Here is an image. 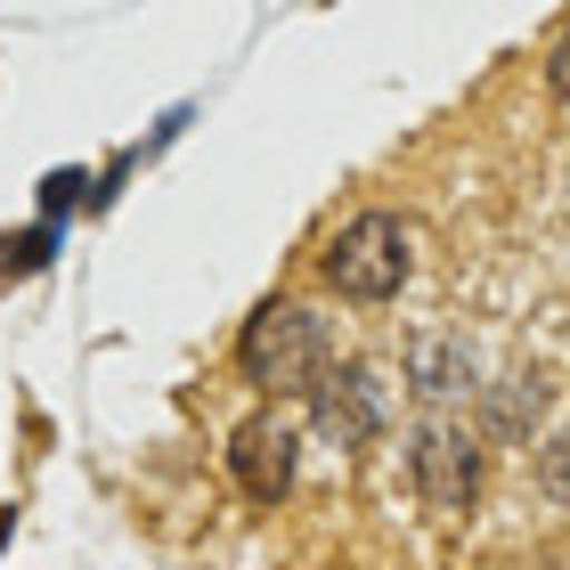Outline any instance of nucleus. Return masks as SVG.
Wrapping results in <instances>:
<instances>
[{"mask_svg": "<svg viewBox=\"0 0 570 570\" xmlns=\"http://www.w3.org/2000/svg\"><path fill=\"white\" fill-rule=\"evenodd\" d=\"M538 481H547L554 505H570V432H554L547 449H538Z\"/></svg>", "mask_w": 570, "mask_h": 570, "instance_id": "1a4fd4ad", "label": "nucleus"}, {"mask_svg": "<svg viewBox=\"0 0 570 570\" xmlns=\"http://www.w3.org/2000/svg\"><path fill=\"white\" fill-rule=\"evenodd\" d=\"M9 530H17V505H0V547H9Z\"/></svg>", "mask_w": 570, "mask_h": 570, "instance_id": "f8f14e48", "label": "nucleus"}, {"mask_svg": "<svg viewBox=\"0 0 570 570\" xmlns=\"http://www.w3.org/2000/svg\"><path fill=\"white\" fill-rule=\"evenodd\" d=\"M49 253H58V220H41V228H24V237H0V285H17V277H33Z\"/></svg>", "mask_w": 570, "mask_h": 570, "instance_id": "6e6552de", "label": "nucleus"}, {"mask_svg": "<svg viewBox=\"0 0 570 570\" xmlns=\"http://www.w3.org/2000/svg\"><path fill=\"white\" fill-rule=\"evenodd\" d=\"M302 400H309V424H318L334 449H367L383 432V416H392V407H383V383L367 367H334V358H326V375L309 383Z\"/></svg>", "mask_w": 570, "mask_h": 570, "instance_id": "20e7f679", "label": "nucleus"}, {"mask_svg": "<svg viewBox=\"0 0 570 570\" xmlns=\"http://www.w3.org/2000/svg\"><path fill=\"white\" fill-rule=\"evenodd\" d=\"M407 383L424 400H456V392H473V358H464V343L424 334V343H407Z\"/></svg>", "mask_w": 570, "mask_h": 570, "instance_id": "423d86ee", "label": "nucleus"}, {"mask_svg": "<svg viewBox=\"0 0 570 570\" xmlns=\"http://www.w3.org/2000/svg\"><path fill=\"white\" fill-rule=\"evenodd\" d=\"M547 90H554V107H570V33L554 41V58H547Z\"/></svg>", "mask_w": 570, "mask_h": 570, "instance_id": "9b49d317", "label": "nucleus"}, {"mask_svg": "<svg viewBox=\"0 0 570 570\" xmlns=\"http://www.w3.org/2000/svg\"><path fill=\"white\" fill-rule=\"evenodd\" d=\"M294 464H302V432L285 416H253L228 440V473H237V489L253 505H277L285 489H294Z\"/></svg>", "mask_w": 570, "mask_h": 570, "instance_id": "39448f33", "label": "nucleus"}, {"mask_svg": "<svg viewBox=\"0 0 570 570\" xmlns=\"http://www.w3.org/2000/svg\"><path fill=\"white\" fill-rule=\"evenodd\" d=\"M407 481L432 513H473L481 498V432L456 416H424L407 440Z\"/></svg>", "mask_w": 570, "mask_h": 570, "instance_id": "7ed1b4c3", "label": "nucleus"}, {"mask_svg": "<svg viewBox=\"0 0 570 570\" xmlns=\"http://www.w3.org/2000/svg\"><path fill=\"white\" fill-rule=\"evenodd\" d=\"M538 416H547V383H538V375L489 383V400H481V432H489V440H522Z\"/></svg>", "mask_w": 570, "mask_h": 570, "instance_id": "0eeeda50", "label": "nucleus"}, {"mask_svg": "<svg viewBox=\"0 0 570 570\" xmlns=\"http://www.w3.org/2000/svg\"><path fill=\"white\" fill-rule=\"evenodd\" d=\"M82 188H90L82 171H49V179H41V213H49V220L73 213V204H82Z\"/></svg>", "mask_w": 570, "mask_h": 570, "instance_id": "9d476101", "label": "nucleus"}, {"mask_svg": "<svg viewBox=\"0 0 570 570\" xmlns=\"http://www.w3.org/2000/svg\"><path fill=\"white\" fill-rule=\"evenodd\" d=\"M318 277L343 302H392L400 285L416 277V228H407L400 213H358V220H343L326 237Z\"/></svg>", "mask_w": 570, "mask_h": 570, "instance_id": "f03ea898", "label": "nucleus"}, {"mask_svg": "<svg viewBox=\"0 0 570 570\" xmlns=\"http://www.w3.org/2000/svg\"><path fill=\"white\" fill-rule=\"evenodd\" d=\"M326 358H334V326L309 302H262L237 334V367H245L253 392H269V400L309 392V383L326 375Z\"/></svg>", "mask_w": 570, "mask_h": 570, "instance_id": "f257e3e1", "label": "nucleus"}]
</instances>
